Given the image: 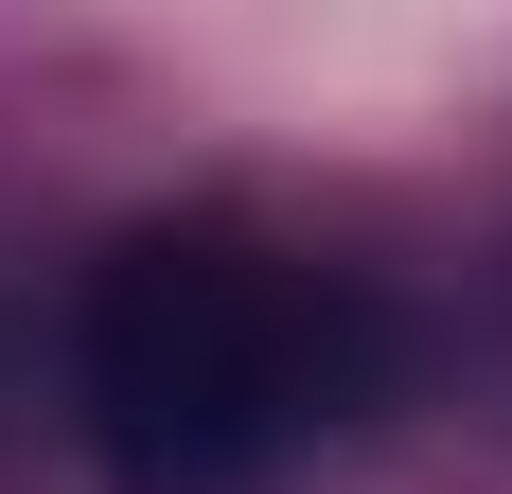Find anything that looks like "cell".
Here are the masks:
<instances>
[{
    "label": "cell",
    "mask_w": 512,
    "mask_h": 494,
    "mask_svg": "<svg viewBox=\"0 0 512 494\" xmlns=\"http://www.w3.org/2000/svg\"><path fill=\"white\" fill-rule=\"evenodd\" d=\"M407 371V318L265 212H142L71 283V424L106 494H265Z\"/></svg>",
    "instance_id": "1"
}]
</instances>
